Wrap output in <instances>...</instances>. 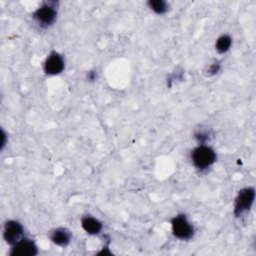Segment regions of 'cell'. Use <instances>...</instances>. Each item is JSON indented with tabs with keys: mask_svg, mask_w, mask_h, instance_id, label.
I'll use <instances>...</instances> for the list:
<instances>
[{
	"mask_svg": "<svg viewBox=\"0 0 256 256\" xmlns=\"http://www.w3.org/2000/svg\"><path fill=\"white\" fill-rule=\"evenodd\" d=\"M255 199V190L253 187H247L241 189L235 199L234 204V214L236 216H241L243 213L247 212Z\"/></svg>",
	"mask_w": 256,
	"mask_h": 256,
	"instance_id": "4",
	"label": "cell"
},
{
	"mask_svg": "<svg viewBox=\"0 0 256 256\" xmlns=\"http://www.w3.org/2000/svg\"><path fill=\"white\" fill-rule=\"evenodd\" d=\"M3 238L9 245H14L24 238V229L22 224L16 220H8L3 227Z\"/></svg>",
	"mask_w": 256,
	"mask_h": 256,
	"instance_id": "5",
	"label": "cell"
},
{
	"mask_svg": "<svg viewBox=\"0 0 256 256\" xmlns=\"http://www.w3.org/2000/svg\"><path fill=\"white\" fill-rule=\"evenodd\" d=\"M38 253V249L34 241L28 238H22L20 241L12 245L10 250L11 256H34Z\"/></svg>",
	"mask_w": 256,
	"mask_h": 256,
	"instance_id": "7",
	"label": "cell"
},
{
	"mask_svg": "<svg viewBox=\"0 0 256 256\" xmlns=\"http://www.w3.org/2000/svg\"><path fill=\"white\" fill-rule=\"evenodd\" d=\"M232 44V39L228 35H222L220 36L215 43V48L219 53H225L227 52Z\"/></svg>",
	"mask_w": 256,
	"mask_h": 256,
	"instance_id": "10",
	"label": "cell"
},
{
	"mask_svg": "<svg viewBox=\"0 0 256 256\" xmlns=\"http://www.w3.org/2000/svg\"><path fill=\"white\" fill-rule=\"evenodd\" d=\"M173 235L181 240L191 239L194 235V227L184 214H178L171 220Z\"/></svg>",
	"mask_w": 256,
	"mask_h": 256,
	"instance_id": "2",
	"label": "cell"
},
{
	"mask_svg": "<svg viewBox=\"0 0 256 256\" xmlns=\"http://www.w3.org/2000/svg\"><path fill=\"white\" fill-rule=\"evenodd\" d=\"M148 6L157 14H164L168 10V4L163 0H151L148 2Z\"/></svg>",
	"mask_w": 256,
	"mask_h": 256,
	"instance_id": "11",
	"label": "cell"
},
{
	"mask_svg": "<svg viewBox=\"0 0 256 256\" xmlns=\"http://www.w3.org/2000/svg\"><path fill=\"white\" fill-rule=\"evenodd\" d=\"M71 237H72L71 232L68 229L63 228V227H59V228L54 229L51 232V235H50L51 241L55 245L60 246V247L67 246L71 241Z\"/></svg>",
	"mask_w": 256,
	"mask_h": 256,
	"instance_id": "8",
	"label": "cell"
},
{
	"mask_svg": "<svg viewBox=\"0 0 256 256\" xmlns=\"http://www.w3.org/2000/svg\"><path fill=\"white\" fill-rule=\"evenodd\" d=\"M219 69H220V64L218 62H214L208 68V74L209 75H214V74H216L218 72Z\"/></svg>",
	"mask_w": 256,
	"mask_h": 256,
	"instance_id": "12",
	"label": "cell"
},
{
	"mask_svg": "<svg viewBox=\"0 0 256 256\" xmlns=\"http://www.w3.org/2000/svg\"><path fill=\"white\" fill-rule=\"evenodd\" d=\"M64 68H65V62L62 55L55 51L51 52L47 56L43 65L44 72L47 75H51V76L60 74L64 70Z\"/></svg>",
	"mask_w": 256,
	"mask_h": 256,
	"instance_id": "6",
	"label": "cell"
},
{
	"mask_svg": "<svg viewBox=\"0 0 256 256\" xmlns=\"http://www.w3.org/2000/svg\"><path fill=\"white\" fill-rule=\"evenodd\" d=\"M88 78H89L90 80H94V79L96 78V74H95L94 72H90V73L88 74Z\"/></svg>",
	"mask_w": 256,
	"mask_h": 256,
	"instance_id": "13",
	"label": "cell"
},
{
	"mask_svg": "<svg viewBox=\"0 0 256 256\" xmlns=\"http://www.w3.org/2000/svg\"><path fill=\"white\" fill-rule=\"evenodd\" d=\"M33 18L42 27L52 25L57 18V10L54 2L44 3L33 13Z\"/></svg>",
	"mask_w": 256,
	"mask_h": 256,
	"instance_id": "3",
	"label": "cell"
},
{
	"mask_svg": "<svg viewBox=\"0 0 256 256\" xmlns=\"http://www.w3.org/2000/svg\"><path fill=\"white\" fill-rule=\"evenodd\" d=\"M191 159L195 167L206 169L216 161V153L211 147L200 144L192 151Z\"/></svg>",
	"mask_w": 256,
	"mask_h": 256,
	"instance_id": "1",
	"label": "cell"
},
{
	"mask_svg": "<svg viewBox=\"0 0 256 256\" xmlns=\"http://www.w3.org/2000/svg\"><path fill=\"white\" fill-rule=\"evenodd\" d=\"M81 226L84 229V231L90 235H96L100 233L102 230V223L95 217H92L90 215L84 216L81 219Z\"/></svg>",
	"mask_w": 256,
	"mask_h": 256,
	"instance_id": "9",
	"label": "cell"
}]
</instances>
